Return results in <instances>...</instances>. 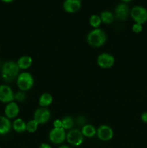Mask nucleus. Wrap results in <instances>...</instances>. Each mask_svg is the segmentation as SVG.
<instances>
[{"mask_svg":"<svg viewBox=\"0 0 147 148\" xmlns=\"http://www.w3.org/2000/svg\"><path fill=\"white\" fill-rule=\"evenodd\" d=\"M20 75V68L17 62L7 61L1 66V77L5 82H12Z\"/></svg>","mask_w":147,"mask_h":148,"instance_id":"nucleus-1","label":"nucleus"},{"mask_svg":"<svg viewBox=\"0 0 147 148\" xmlns=\"http://www.w3.org/2000/svg\"><path fill=\"white\" fill-rule=\"evenodd\" d=\"M88 44L94 48H99L103 46L107 40V35L102 29L96 28L89 33L86 37Z\"/></svg>","mask_w":147,"mask_h":148,"instance_id":"nucleus-2","label":"nucleus"},{"mask_svg":"<svg viewBox=\"0 0 147 148\" xmlns=\"http://www.w3.org/2000/svg\"><path fill=\"white\" fill-rule=\"evenodd\" d=\"M17 85L21 91L25 92L33 88L34 79L29 72H22L17 78Z\"/></svg>","mask_w":147,"mask_h":148,"instance_id":"nucleus-3","label":"nucleus"},{"mask_svg":"<svg viewBox=\"0 0 147 148\" xmlns=\"http://www.w3.org/2000/svg\"><path fill=\"white\" fill-rule=\"evenodd\" d=\"M130 14L135 23L144 25L147 22V10L142 6L137 5L133 7Z\"/></svg>","mask_w":147,"mask_h":148,"instance_id":"nucleus-4","label":"nucleus"},{"mask_svg":"<svg viewBox=\"0 0 147 148\" xmlns=\"http://www.w3.org/2000/svg\"><path fill=\"white\" fill-rule=\"evenodd\" d=\"M84 136L79 130H71L66 134V140L72 146H80L84 142Z\"/></svg>","mask_w":147,"mask_h":148,"instance_id":"nucleus-5","label":"nucleus"},{"mask_svg":"<svg viewBox=\"0 0 147 148\" xmlns=\"http://www.w3.org/2000/svg\"><path fill=\"white\" fill-rule=\"evenodd\" d=\"M48 137L52 143L59 145L66 140V133L63 128H53L49 132Z\"/></svg>","mask_w":147,"mask_h":148,"instance_id":"nucleus-6","label":"nucleus"},{"mask_svg":"<svg viewBox=\"0 0 147 148\" xmlns=\"http://www.w3.org/2000/svg\"><path fill=\"white\" fill-rule=\"evenodd\" d=\"M97 62L99 67L102 69H109L115 64V58L108 53H102L98 56Z\"/></svg>","mask_w":147,"mask_h":148,"instance_id":"nucleus-7","label":"nucleus"},{"mask_svg":"<svg viewBox=\"0 0 147 148\" xmlns=\"http://www.w3.org/2000/svg\"><path fill=\"white\" fill-rule=\"evenodd\" d=\"M50 119V112L48 108H37L34 113L33 119L38 123V124H44L48 122Z\"/></svg>","mask_w":147,"mask_h":148,"instance_id":"nucleus-8","label":"nucleus"},{"mask_svg":"<svg viewBox=\"0 0 147 148\" xmlns=\"http://www.w3.org/2000/svg\"><path fill=\"white\" fill-rule=\"evenodd\" d=\"M114 132L112 129L108 125H101L97 130V136L99 140L107 142L112 140Z\"/></svg>","mask_w":147,"mask_h":148,"instance_id":"nucleus-9","label":"nucleus"},{"mask_svg":"<svg viewBox=\"0 0 147 148\" xmlns=\"http://www.w3.org/2000/svg\"><path fill=\"white\" fill-rule=\"evenodd\" d=\"M14 100V93L10 86L7 85H0V101L9 103Z\"/></svg>","mask_w":147,"mask_h":148,"instance_id":"nucleus-10","label":"nucleus"},{"mask_svg":"<svg viewBox=\"0 0 147 148\" xmlns=\"http://www.w3.org/2000/svg\"><path fill=\"white\" fill-rule=\"evenodd\" d=\"M130 12L131 11H130L128 4H125V3H120V4H118L115 7L114 16L118 20L124 21L128 18Z\"/></svg>","mask_w":147,"mask_h":148,"instance_id":"nucleus-11","label":"nucleus"},{"mask_svg":"<svg viewBox=\"0 0 147 148\" xmlns=\"http://www.w3.org/2000/svg\"><path fill=\"white\" fill-rule=\"evenodd\" d=\"M82 7L81 0H65L63 3V8L66 12L75 13L79 11Z\"/></svg>","mask_w":147,"mask_h":148,"instance_id":"nucleus-12","label":"nucleus"},{"mask_svg":"<svg viewBox=\"0 0 147 148\" xmlns=\"http://www.w3.org/2000/svg\"><path fill=\"white\" fill-rule=\"evenodd\" d=\"M19 113H20V108H19L18 105L14 101L7 103L4 108L5 116L7 117L9 119L16 118L18 116Z\"/></svg>","mask_w":147,"mask_h":148,"instance_id":"nucleus-13","label":"nucleus"},{"mask_svg":"<svg viewBox=\"0 0 147 148\" xmlns=\"http://www.w3.org/2000/svg\"><path fill=\"white\" fill-rule=\"evenodd\" d=\"M12 127V126L10 119L4 116H0V134L4 135L8 134Z\"/></svg>","mask_w":147,"mask_h":148,"instance_id":"nucleus-14","label":"nucleus"},{"mask_svg":"<svg viewBox=\"0 0 147 148\" xmlns=\"http://www.w3.org/2000/svg\"><path fill=\"white\" fill-rule=\"evenodd\" d=\"M17 65L20 69H27L33 64V59L30 56H22L17 60Z\"/></svg>","mask_w":147,"mask_h":148,"instance_id":"nucleus-15","label":"nucleus"},{"mask_svg":"<svg viewBox=\"0 0 147 148\" xmlns=\"http://www.w3.org/2000/svg\"><path fill=\"white\" fill-rule=\"evenodd\" d=\"M81 132L84 137H88V138L94 137L97 134V130L93 125H91V124H85L82 127Z\"/></svg>","mask_w":147,"mask_h":148,"instance_id":"nucleus-16","label":"nucleus"},{"mask_svg":"<svg viewBox=\"0 0 147 148\" xmlns=\"http://www.w3.org/2000/svg\"><path fill=\"white\" fill-rule=\"evenodd\" d=\"M52 102H53V97L50 93H48V92L43 93L39 98V105L42 108H46L49 106L51 105Z\"/></svg>","mask_w":147,"mask_h":148,"instance_id":"nucleus-17","label":"nucleus"},{"mask_svg":"<svg viewBox=\"0 0 147 148\" xmlns=\"http://www.w3.org/2000/svg\"><path fill=\"white\" fill-rule=\"evenodd\" d=\"M12 128L16 132L23 133L26 131V123L22 119H16L13 121Z\"/></svg>","mask_w":147,"mask_h":148,"instance_id":"nucleus-18","label":"nucleus"},{"mask_svg":"<svg viewBox=\"0 0 147 148\" xmlns=\"http://www.w3.org/2000/svg\"><path fill=\"white\" fill-rule=\"evenodd\" d=\"M100 19L104 24H111L115 20V16L111 12L104 11L100 14Z\"/></svg>","mask_w":147,"mask_h":148,"instance_id":"nucleus-19","label":"nucleus"},{"mask_svg":"<svg viewBox=\"0 0 147 148\" xmlns=\"http://www.w3.org/2000/svg\"><path fill=\"white\" fill-rule=\"evenodd\" d=\"M62 122V128L64 130H72L74 124V121L73 118L71 116H65L61 119Z\"/></svg>","mask_w":147,"mask_h":148,"instance_id":"nucleus-20","label":"nucleus"},{"mask_svg":"<svg viewBox=\"0 0 147 148\" xmlns=\"http://www.w3.org/2000/svg\"><path fill=\"white\" fill-rule=\"evenodd\" d=\"M89 25H90L92 27L96 29V28H99L101 23H102V20H101L100 17H99V15H97V14H92V15L90 16V17H89Z\"/></svg>","mask_w":147,"mask_h":148,"instance_id":"nucleus-21","label":"nucleus"},{"mask_svg":"<svg viewBox=\"0 0 147 148\" xmlns=\"http://www.w3.org/2000/svg\"><path fill=\"white\" fill-rule=\"evenodd\" d=\"M38 123L35 121L34 119L30 120L27 123H26V131L30 133L35 132L38 128Z\"/></svg>","mask_w":147,"mask_h":148,"instance_id":"nucleus-22","label":"nucleus"},{"mask_svg":"<svg viewBox=\"0 0 147 148\" xmlns=\"http://www.w3.org/2000/svg\"><path fill=\"white\" fill-rule=\"evenodd\" d=\"M26 99V93L23 91H18L14 94V100L18 102H23Z\"/></svg>","mask_w":147,"mask_h":148,"instance_id":"nucleus-23","label":"nucleus"},{"mask_svg":"<svg viewBox=\"0 0 147 148\" xmlns=\"http://www.w3.org/2000/svg\"><path fill=\"white\" fill-rule=\"evenodd\" d=\"M143 30V25L134 23L132 26V30L135 33H140Z\"/></svg>","mask_w":147,"mask_h":148,"instance_id":"nucleus-24","label":"nucleus"},{"mask_svg":"<svg viewBox=\"0 0 147 148\" xmlns=\"http://www.w3.org/2000/svg\"><path fill=\"white\" fill-rule=\"evenodd\" d=\"M76 122H77V124H79V125H81L83 127V126L85 125V123H86V119H85V118L84 116H80L78 117L77 119H76Z\"/></svg>","mask_w":147,"mask_h":148,"instance_id":"nucleus-25","label":"nucleus"},{"mask_svg":"<svg viewBox=\"0 0 147 148\" xmlns=\"http://www.w3.org/2000/svg\"><path fill=\"white\" fill-rule=\"evenodd\" d=\"M53 127L54 128H62V122L61 120L56 119L53 121Z\"/></svg>","mask_w":147,"mask_h":148,"instance_id":"nucleus-26","label":"nucleus"},{"mask_svg":"<svg viewBox=\"0 0 147 148\" xmlns=\"http://www.w3.org/2000/svg\"><path fill=\"white\" fill-rule=\"evenodd\" d=\"M141 120L144 123L147 124V112H144L141 115Z\"/></svg>","mask_w":147,"mask_h":148,"instance_id":"nucleus-27","label":"nucleus"},{"mask_svg":"<svg viewBox=\"0 0 147 148\" xmlns=\"http://www.w3.org/2000/svg\"><path fill=\"white\" fill-rule=\"evenodd\" d=\"M39 148H52L51 146L49 144H47V143H42L40 145Z\"/></svg>","mask_w":147,"mask_h":148,"instance_id":"nucleus-28","label":"nucleus"},{"mask_svg":"<svg viewBox=\"0 0 147 148\" xmlns=\"http://www.w3.org/2000/svg\"><path fill=\"white\" fill-rule=\"evenodd\" d=\"M1 1L4 3H12L14 0H1Z\"/></svg>","mask_w":147,"mask_h":148,"instance_id":"nucleus-29","label":"nucleus"},{"mask_svg":"<svg viewBox=\"0 0 147 148\" xmlns=\"http://www.w3.org/2000/svg\"><path fill=\"white\" fill-rule=\"evenodd\" d=\"M121 1H122V3H125V4H127V3H129L131 2L132 0H121Z\"/></svg>","mask_w":147,"mask_h":148,"instance_id":"nucleus-30","label":"nucleus"},{"mask_svg":"<svg viewBox=\"0 0 147 148\" xmlns=\"http://www.w3.org/2000/svg\"><path fill=\"white\" fill-rule=\"evenodd\" d=\"M59 148H70L68 145H61L60 146Z\"/></svg>","mask_w":147,"mask_h":148,"instance_id":"nucleus-31","label":"nucleus"},{"mask_svg":"<svg viewBox=\"0 0 147 148\" xmlns=\"http://www.w3.org/2000/svg\"><path fill=\"white\" fill-rule=\"evenodd\" d=\"M0 67H1V62H0Z\"/></svg>","mask_w":147,"mask_h":148,"instance_id":"nucleus-32","label":"nucleus"},{"mask_svg":"<svg viewBox=\"0 0 147 148\" xmlns=\"http://www.w3.org/2000/svg\"><path fill=\"white\" fill-rule=\"evenodd\" d=\"M0 148H1V147H0Z\"/></svg>","mask_w":147,"mask_h":148,"instance_id":"nucleus-33","label":"nucleus"}]
</instances>
